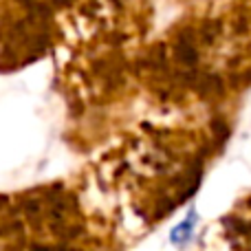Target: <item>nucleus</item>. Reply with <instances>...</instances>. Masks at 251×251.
I'll list each match as a JSON object with an SVG mask.
<instances>
[{
  "instance_id": "obj_1",
  "label": "nucleus",
  "mask_w": 251,
  "mask_h": 251,
  "mask_svg": "<svg viewBox=\"0 0 251 251\" xmlns=\"http://www.w3.org/2000/svg\"><path fill=\"white\" fill-rule=\"evenodd\" d=\"M194 221H196L194 212H190L187 221H185V223H181V225H178L176 229L172 231V243H178V245L187 243V240H190V236H192V227H194Z\"/></svg>"
}]
</instances>
